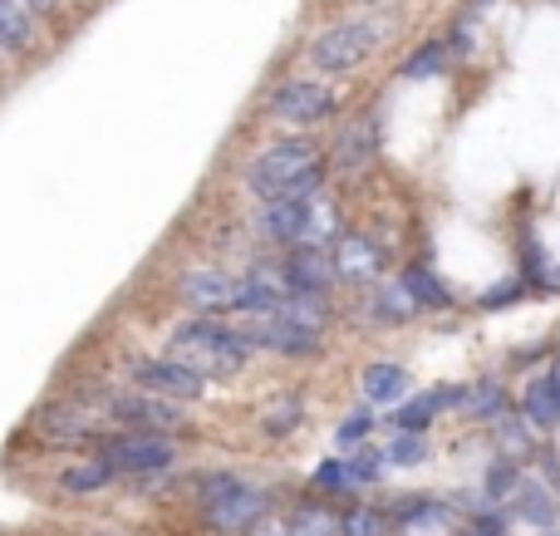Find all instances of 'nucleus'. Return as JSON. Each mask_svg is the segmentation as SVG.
Instances as JSON below:
<instances>
[{
  "mask_svg": "<svg viewBox=\"0 0 560 536\" xmlns=\"http://www.w3.org/2000/svg\"><path fill=\"white\" fill-rule=\"evenodd\" d=\"M280 271H285L290 295H325V286L335 281L329 252H319V246H290V256L280 261Z\"/></svg>",
  "mask_w": 560,
  "mask_h": 536,
  "instance_id": "13",
  "label": "nucleus"
},
{
  "mask_svg": "<svg viewBox=\"0 0 560 536\" xmlns=\"http://www.w3.org/2000/svg\"><path fill=\"white\" fill-rule=\"evenodd\" d=\"M128 374H133V389L158 394V399H173V404L202 399V380H197L192 370H183L177 360H133Z\"/></svg>",
  "mask_w": 560,
  "mask_h": 536,
  "instance_id": "11",
  "label": "nucleus"
},
{
  "mask_svg": "<svg viewBox=\"0 0 560 536\" xmlns=\"http://www.w3.org/2000/svg\"><path fill=\"white\" fill-rule=\"evenodd\" d=\"M369 429H374V413H349V419L339 423L335 443H339V448H354V443L369 439Z\"/></svg>",
  "mask_w": 560,
  "mask_h": 536,
  "instance_id": "29",
  "label": "nucleus"
},
{
  "mask_svg": "<svg viewBox=\"0 0 560 536\" xmlns=\"http://www.w3.org/2000/svg\"><path fill=\"white\" fill-rule=\"evenodd\" d=\"M39 433H45L49 443L74 448V443H94L98 439V423L89 419V413H79V409H49V413H39Z\"/></svg>",
  "mask_w": 560,
  "mask_h": 536,
  "instance_id": "16",
  "label": "nucleus"
},
{
  "mask_svg": "<svg viewBox=\"0 0 560 536\" xmlns=\"http://www.w3.org/2000/svg\"><path fill=\"white\" fill-rule=\"evenodd\" d=\"M104 409L114 413L124 429H133V433H158V439H167V433H183L187 429L183 404L158 399V394H143V389H114V394H104Z\"/></svg>",
  "mask_w": 560,
  "mask_h": 536,
  "instance_id": "5",
  "label": "nucleus"
},
{
  "mask_svg": "<svg viewBox=\"0 0 560 536\" xmlns=\"http://www.w3.org/2000/svg\"><path fill=\"white\" fill-rule=\"evenodd\" d=\"M202 517L212 522L217 532H246L252 522L266 517V492L252 488V482L232 478V473H212L202 482Z\"/></svg>",
  "mask_w": 560,
  "mask_h": 536,
  "instance_id": "4",
  "label": "nucleus"
},
{
  "mask_svg": "<svg viewBox=\"0 0 560 536\" xmlns=\"http://www.w3.org/2000/svg\"><path fill=\"white\" fill-rule=\"evenodd\" d=\"M315 197H276V202H261V212H256V232H261L266 242L300 246V236H305L310 202H315Z\"/></svg>",
  "mask_w": 560,
  "mask_h": 536,
  "instance_id": "12",
  "label": "nucleus"
},
{
  "mask_svg": "<svg viewBox=\"0 0 560 536\" xmlns=\"http://www.w3.org/2000/svg\"><path fill=\"white\" fill-rule=\"evenodd\" d=\"M398 74H404L408 84H428V79L447 74V45H443V39H433V45L413 49V55L404 59V69H398Z\"/></svg>",
  "mask_w": 560,
  "mask_h": 536,
  "instance_id": "22",
  "label": "nucleus"
},
{
  "mask_svg": "<svg viewBox=\"0 0 560 536\" xmlns=\"http://www.w3.org/2000/svg\"><path fill=\"white\" fill-rule=\"evenodd\" d=\"M423 453H428L423 433H398L394 448H388L384 458H388V463H398V468H413V463H423Z\"/></svg>",
  "mask_w": 560,
  "mask_h": 536,
  "instance_id": "25",
  "label": "nucleus"
},
{
  "mask_svg": "<svg viewBox=\"0 0 560 536\" xmlns=\"http://www.w3.org/2000/svg\"><path fill=\"white\" fill-rule=\"evenodd\" d=\"M512 488H516V468H512V463L487 468V492H492V498H502V492H512Z\"/></svg>",
  "mask_w": 560,
  "mask_h": 536,
  "instance_id": "32",
  "label": "nucleus"
},
{
  "mask_svg": "<svg viewBox=\"0 0 560 536\" xmlns=\"http://www.w3.org/2000/svg\"><path fill=\"white\" fill-rule=\"evenodd\" d=\"M384 35H388V20H378V15L339 20V25H329L315 35L310 65H315L319 74H349V69H359L378 45H384Z\"/></svg>",
  "mask_w": 560,
  "mask_h": 536,
  "instance_id": "3",
  "label": "nucleus"
},
{
  "mask_svg": "<svg viewBox=\"0 0 560 536\" xmlns=\"http://www.w3.org/2000/svg\"><path fill=\"white\" fill-rule=\"evenodd\" d=\"M319 335H325V330H310V325L276 321V315H252V325L242 330V340L252 345V350L285 354V360H310V354L319 350Z\"/></svg>",
  "mask_w": 560,
  "mask_h": 536,
  "instance_id": "8",
  "label": "nucleus"
},
{
  "mask_svg": "<svg viewBox=\"0 0 560 536\" xmlns=\"http://www.w3.org/2000/svg\"><path fill=\"white\" fill-rule=\"evenodd\" d=\"M30 45H35L30 5H20V0H0V55H10V49H30Z\"/></svg>",
  "mask_w": 560,
  "mask_h": 536,
  "instance_id": "20",
  "label": "nucleus"
},
{
  "mask_svg": "<svg viewBox=\"0 0 560 536\" xmlns=\"http://www.w3.org/2000/svg\"><path fill=\"white\" fill-rule=\"evenodd\" d=\"M457 404H463V389H433V394H418L413 404H404V409H398V433H423L428 423H433V413L457 409Z\"/></svg>",
  "mask_w": 560,
  "mask_h": 536,
  "instance_id": "18",
  "label": "nucleus"
},
{
  "mask_svg": "<svg viewBox=\"0 0 560 536\" xmlns=\"http://www.w3.org/2000/svg\"><path fill=\"white\" fill-rule=\"evenodd\" d=\"M369 163H374V118L354 124L335 143V167H339V173H359V167H369Z\"/></svg>",
  "mask_w": 560,
  "mask_h": 536,
  "instance_id": "19",
  "label": "nucleus"
},
{
  "mask_svg": "<svg viewBox=\"0 0 560 536\" xmlns=\"http://www.w3.org/2000/svg\"><path fill=\"white\" fill-rule=\"evenodd\" d=\"M98 458L114 473H128V478H158V473L177 468V443L158 439V433H118L104 443Z\"/></svg>",
  "mask_w": 560,
  "mask_h": 536,
  "instance_id": "6",
  "label": "nucleus"
},
{
  "mask_svg": "<svg viewBox=\"0 0 560 536\" xmlns=\"http://www.w3.org/2000/svg\"><path fill=\"white\" fill-rule=\"evenodd\" d=\"M295 423H300V399H295V394H285V399L266 413V433H271V439H285Z\"/></svg>",
  "mask_w": 560,
  "mask_h": 536,
  "instance_id": "26",
  "label": "nucleus"
},
{
  "mask_svg": "<svg viewBox=\"0 0 560 536\" xmlns=\"http://www.w3.org/2000/svg\"><path fill=\"white\" fill-rule=\"evenodd\" d=\"M177 295L202 315H222V311H236V305H242V276L222 271V266H197V271L183 276Z\"/></svg>",
  "mask_w": 560,
  "mask_h": 536,
  "instance_id": "10",
  "label": "nucleus"
},
{
  "mask_svg": "<svg viewBox=\"0 0 560 536\" xmlns=\"http://www.w3.org/2000/svg\"><path fill=\"white\" fill-rule=\"evenodd\" d=\"M398 522H443V508H438V502H428V498L398 502Z\"/></svg>",
  "mask_w": 560,
  "mask_h": 536,
  "instance_id": "30",
  "label": "nucleus"
},
{
  "mask_svg": "<svg viewBox=\"0 0 560 536\" xmlns=\"http://www.w3.org/2000/svg\"><path fill=\"white\" fill-rule=\"evenodd\" d=\"M398 291L408 295V305H413V311H447V305H453V291H447V286L428 271V266H408V271L398 276Z\"/></svg>",
  "mask_w": 560,
  "mask_h": 536,
  "instance_id": "17",
  "label": "nucleus"
},
{
  "mask_svg": "<svg viewBox=\"0 0 560 536\" xmlns=\"http://www.w3.org/2000/svg\"><path fill=\"white\" fill-rule=\"evenodd\" d=\"M516 517L522 522H532V527H551L556 522V498L546 492V482H522L516 488Z\"/></svg>",
  "mask_w": 560,
  "mask_h": 536,
  "instance_id": "21",
  "label": "nucleus"
},
{
  "mask_svg": "<svg viewBox=\"0 0 560 536\" xmlns=\"http://www.w3.org/2000/svg\"><path fill=\"white\" fill-rule=\"evenodd\" d=\"M329 266H335V281L349 286H374L388 266V252L364 232H345L335 246H329Z\"/></svg>",
  "mask_w": 560,
  "mask_h": 536,
  "instance_id": "9",
  "label": "nucleus"
},
{
  "mask_svg": "<svg viewBox=\"0 0 560 536\" xmlns=\"http://www.w3.org/2000/svg\"><path fill=\"white\" fill-rule=\"evenodd\" d=\"M246 354H252V345L242 340V330L212 321V315L183 321L167 335V360L192 370L197 380H232V374L246 370Z\"/></svg>",
  "mask_w": 560,
  "mask_h": 536,
  "instance_id": "1",
  "label": "nucleus"
},
{
  "mask_svg": "<svg viewBox=\"0 0 560 536\" xmlns=\"http://www.w3.org/2000/svg\"><path fill=\"white\" fill-rule=\"evenodd\" d=\"M378 478H384V453H378V448L359 453V458L349 463V482H354V488H364V482H378Z\"/></svg>",
  "mask_w": 560,
  "mask_h": 536,
  "instance_id": "27",
  "label": "nucleus"
},
{
  "mask_svg": "<svg viewBox=\"0 0 560 536\" xmlns=\"http://www.w3.org/2000/svg\"><path fill=\"white\" fill-rule=\"evenodd\" d=\"M325 187V167H319V148L310 138H285L271 143L252 167H246V193L256 202H276V197H315Z\"/></svg>",
  "mask_w": 560,
  "mask_h": 536,
  "instance_id": "2",
  "label": "nucleus"
},
{
  "mask_svg": "<svg viewBox=\"0 0 560 536\" xmlns=\"http://www.w3.org/2000/svg\"><path fill=\"white\" fill-rule=\"evenodd\" d=\"M315 482H319L325 492H345V488H354V482H349V463H345V458H325V463H319Z\"/></svg>",
  "mask_w": 560,
  "mask_h": 536,
  "instance_id": "28",
  "label": "nucleus"
},
{
  "mask_svg": "<svg viewBox=\"0 0 560 536\" xmlns=\"http://www.w3.org/2000/svg\"><path fill=\"white\" fill-rule=\"evenodd\" d=\"M516 291H522V286H516V281H506V286H497V291H487V295H482V311H492V305L512 301V295H516Z\"/></svg>",
  "mask_w": 560,
  "mask_h": 536,
  "instance_id": "33",
  "label": "nucleus"
},
{
  "mask_svg": "<svg viewBox=\"0 0 560 536\" xmlns=\"http://www.w3.org/2000/svg\"><path fill=\"white\" fill-rule=\"evenodd\" d=\"M345 536H378V517H374V508H354L345 517Z\"/></svg>",
  "mask_w": 560,
  "mask_h": 536,
  "instance_id": "31",
  "label": "nucleus"
},
{
  "mask_svg": "<svg viewBox=\"0 0 560 536\" xmlns=\"http://www.w3.org/2000/svg\"><path fill=\"white\" fill-rule=\"evenodd\" d=\"M20 5H39V10H49V5H55V0H20Z\"/></svg>",
  "mask_w": 560,
  "mask_h": 536,
  "instance_id": "34",
  "label": "nucleus"
},
{
  "mask_svg": "<svg viewBox=\"0 0 560 536\" xmlns=\"http://www.w3.org/2000/svg\"><path fill=\"white\" fill-rule=\"evenodd\" d=\"M339 98L329 84H315V79H285V84L271 94V108L266 114L285 128H310V124H325L335 118Z\"/></svg>",
  "mask_w": 560,
  "mask_h": 536,
  "instance_id": "7",
  "label": "nucleus"
},
{
  "mask_svg": "<svg viewBox=\"0 0 560 536\" xmlns=\"http://www.w3.org/2000/svg\"><path fill=\"white\" fill-rule=\"evenodd\" d=\"M359 5H378V0H359Z\"/></svg>",
  "mask_w": 560,
  "mask_h": 536,
  "instance_id": "35",
  "label": "nucleus"
},
{
  "mask_svg": "<svg viewBox=\"0 0 560 536\" xmlns=\"http://www.w3.org/2000/svg\"><path fill=\"white\" fill-rule=\"evenodd\" d=\"M408 389H413V380H408L404 364L378 360V364H369V370L359 374V394H364V404H398Z\"/></svg>",
  "mask_w": 560,
  "mask_h": 536,
  "instance_id": "15",
  "label": "nucleus"
},
{
  "mask_svg": "<svg viewBox=\"0 0 560 536\" xmlns=\"http://www.w3.org/2000/svg\"><path fill=\"white\" fill-rule=\"evenodd\" d=\"M463 409L472 419H502L506 413V389L502 384H477V389H463Z\"/></svg>",
  "mask_w": 560,
  "mask_h": 536,
  "instance_id": "24",
  "label": "nucleus"
},
{
  "mask_svg": "<svg viewBox=\"0 0 560 536\" xmlns=\"http://www.w3.org/2000/svg\"><path fill=\"white\" fill-rule=\"evenodd\" d=\"M114 478H118V473L108 468L104 458H89V463H74V468H69L59 482H65V492H98V488H108Z\"/></svg>",
  "mask_w": 560,
  "mask_h": 536,
  "instance_id": "23",
  "label": "nucleus"
},
{
  "mask_svg": "<svg viewBox=\"0 0 560 536\" xmlns=\"http://www.w3.org/2000/svg\"><path fill=\"white\" fill-rule=\"evenodd\" d=\"M522 413H526V423H532V429H556V423H560V370H551V374H541V380L526 384Z\"/></svg>",
  "mask_w": 560,
  "mask_h": 536,
  "instance_id": "14",
  "label": "nucleus"
}]
</instances>
